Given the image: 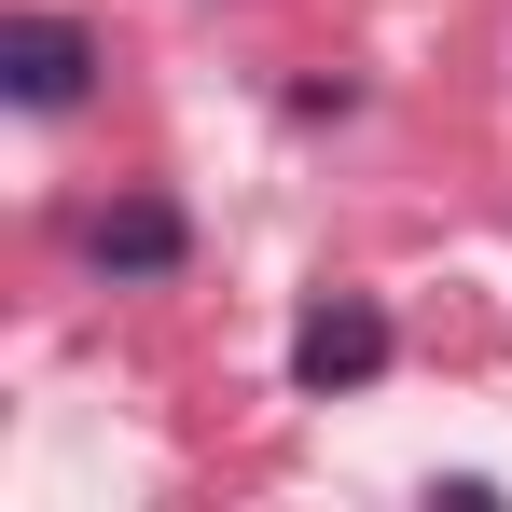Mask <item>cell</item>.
Segmentation results:
<instances>
[{"instance_id": "obj_1", "label": "cell", "mask_w": 512, "mask_h": 512, "mask_svg": "<svg viewBox=\"0 0 512 512\" xmlns=\"http://www.w3.org/2000/svg\"><path fill=\"white\" fill-rule=\"evenodd\" d=\"M84 84H97L84 14H14V28H0V97H14V111H70Z\"/></svg>"}, {"instance_id": "obj_2", "label": "cell", "mask_w": 512, "mask_h": 512, "mask_svg": "<svg viewBox=\"0 0 512 512\" xmlns=\"http://www.w3.org/2000/svg\"><path fill=\"white\" fill-rule=\"evenodd\" d=\"M388 374V305H360V291H333V305H305V333H291V388H374Z\"/></svg>"}, {"instance_id": "obj_3", "label": "cell", "mask_w": 512, "mask_h": 512, "mask_svg": "<svg viewBox=\"0 0 512 512\" xmlns=\"http://www.w3.org/2000/svg\"><path fill=\"white\" fill-rule=\"evenodd\" d=\"M180 250H194V236H180L167 194H125V208L84 222V263H97V277H180Z\"/></svg>"}]
</instances>
